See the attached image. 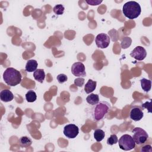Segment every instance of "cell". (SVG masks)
Returning <instances> with one entry per match:
<instances>
[{"mask_svg":"<svg viewBox=\"0 0 152 152\" xmlns=\"http://www.w3.org/2000/svg\"><path fill=\"white\" fill-rule=\"evenodd\" d=\"M111 109L110 103L106 101L99 102L91 108V115L94 121L102 120Z\"/></svg>","mask_w":152,"mask_h":152,"instance_id":"cell-1","label":"cell"},{"mask_svg":"<svg viewBox=\"0 0 152 152\" xmlns=\"http://www.w3.org/2000/svg\"><path fill=\"white\" fill-rule=\"evenodd\" d=\"M5 83L10 86H15L21 82L22 76L20 72L16 69L10 67L7 68L3 74Z\"/></svg>","mask_w":152,"mask_h":152,"instance_id":"cell-2","label":"cell"},{"mask_svg":"<svg viewBox=\"0 0 152 152\" xmlns=\"http://www.w3.org/2000/svg\"><path fill=\"white\" fill-rule=\"evenodd\" d=\"M141 12L140 4L135 1H128L122 7L124 15L128 19H134L139 17Z\"/></svg>","mask_w":152,"mask_h":152,"instance_id":"cell-3","label":"cell"},{"mask_svg":"<svg viewBox=\"0 0 152 152\" xmlns=\"http://www.w3.org/2000/svg\"><path fill=\"white\" fill-rule=\"evenodd\" d=\"M119 147L124 151H129L135 148V142L130 135L124 134L121 137L118 141Z\"/></svg>","mask_w":152,"mask_h":152,"instance_id":"cell-4","label":"cell"},{"mask_svg":"<svg viewBox=\"0 0 152 152\" xmlns=\"http://www.w3.org/2000/svg\"><path fill=\"white\" fill-rule=\"evenodd\" d=\"M132 138L137 145H141L146 142L148 138L147 132L141 128L135 127L132 130Z\"/></svg>","mask_w":152,"mask_h":152,"instance_id":"cell-5","label":"cell"},{"mask_svg":"<svg viewBox=\"0 0 152 152\" xmlns=\"http://www.w3.org/2000/svg\"><path fill=\"white\" fill-rule=\"evenodd\" d=\"M110 37L104 33H101L97 34L95 38L96 45L100 49H105L107 48L110 44Z\"/></svg>","mask_w":152,"mask_h":152,"instance_id":"cell-6","label":"cell"},{"mask_svg":"<svg viewBox=\"0 0 152 152\" xmlns=\"http://www.w3.org/2000/svg\"><path fill=\"white\" fill-rule=\"evenodd\" d=\"M63 133L68 138H75L79 133V128L75 124H68L64 128Z\"/></svg>","mask_w":152,"mask_h":152,"instance_id":"cell-7","label":"cell"},{"mask_svg":"<svg viewBox=\"0 0 152 152\" xmlns=\"http://www.w3.org/2000/svg\"><path fill=\"white\" fill-rule=\"evenodd\" d=\"M71 72L76 77L83 78L86 76L85 66L80 62H77L72 64L71 66Z\"/></svg>","mask_w":152,"mask_h":152,"instance_id":"cell-8","label":"cell"},{"mask_svg":"<svg viewBox=\"0 0 152 152\" xmlns=\"http://www.w3.org/2000/svg\"><path fill=\"white\" fill-rule=\"evenodd\" d=\"M130 55L136 60L142 61L147 56V52L144 48L141 46H138L131 51Z\"/></svg>","mask_w":152,"mask_h":152,"instance_id":"cell-9","label":"cell"},{"mask_svg":"<svg viewBox=\"0 0 152 152\" xmlns=\"http://www.w3.org/2000/svg\"><path fill=\"white\" fill-rule=\"evenodd\" d=\"M129 116L132 120L137 122L140 121L143 118L144 113L140 107L135 106L131 109Z\"/></svg>","mask_w":152,"mask_h":152,"instance_id":"cell-10","label":"cell"},{"mask_svg":"<svg viewBox=\"0 0 152 152\" xmlns=\"http://www.w3.org/2000/svg\"><path fill=\"white\" fill-rule=\"evenodd\" d=\"M0 98L2 102H11L14 99V94L9 90H3L0 92Z\"/></svg>","mask_w":152,"mask_h":152,"instance_id":"cell-11","label":"cell"},{"mask_svg":"<svg viewBox=\"0 0 152 152\" xmlns=\"http://www.w3.org/2000/svg\"><path fill=\"white\" fill-rule=\"evenodd\" d=\"M37 65H38V64L36 60L30 59L27 61L26 64L25 69L26 71L28 72H32L33 71H35L37 69Z\"/></svg>","mask_w":152,"mask_h":152,"instance_id":"cell-12","label":"cell"},{"mask_svg":"<svg viewBox=\"0 0 152 152\" xmlns=\"http://www.w3.org/2000/svg\"><path fill=\"white\" fill-rule=\"evenodd\" d=\"M97 82L96 81H93L91 79H89L87 83L84 86V91L87 94H90L95 90L96 88Z\"/></svg>","mask_w":152,"mask_h":152,"instance_id":"cell-13","label":"cell"},{"mask_svg":"<svg viewBox=\"0 0 152 152\" xmlns=\"http://www.w3.org/2000/svg\"><path fill=\"white\" fill-rule=\"evenodd\" d=\"M34 78L38 82L42 83L45 78V73L43 69H37L33 72Z\"/></svg>","mask_w":152,"mask_h":152,"instance_id":"cell-14","label":"cell"},{"mask_svg":"<svg viewBox=\"0 0 152 152\" xmlns=\"http://www.w3.org/2000/svg\"><path fill=\"white\" fill-rule=\"evenodd\" d=\"M32 144L31 138L27 136H23L19 138V144L23 148H27Z\"/></svg>","mask_w":152,"mask_h":152,"instance_id":"cell-15","label":"cell"},{"mask_svg":"<svg viewBox=\"0 0 152 152\" xmlns=\"http://www.w3.org/2000/svg\"><path fill=\"white\" fill-rule=\"evenodd\" d=\"M141 87L145 92H148L151 88V81L150 80L143 78L140 80Z\"/></svg>","mask_w":152,"mask_h":152,"instance_id":"cell-16","label":"cell"},{"mask_svg":"<svg viewBox=\"0 0 152 152\" xmlns=\"http://www.w3.org/2000/svg\"><path fill=\"white\" fill-rule=\"evenodd\" d=\"M87 102L91 105H95L99 102V97L97 94L91 93L86 97Z\"/></svg>","mask_w":152,"mask_h":152,"instance_id":"cell-17","label":"cell"},{"mask_svg":"<svg viewBox=\"0 0 152 152\" xmlns=\"http://www.w3.org/2000/svg\"><path fill=\"white\" fill-rule=\"evenodd\" d=\"M105 137V132L101 129H97L94 132V138L97 142L102 141Z\"/></svg>","mask_w":152,"mask_h":152,"instance_id":"cell-18","label":"cell"},{"mask_svg":"<svg viewBox=\"0 0 152 152\" xmlns=\"http://www.w3.org/2000/svg\"><path fill=\"white\" fill-rule=\"evenodd\" d=\"M37 99V95L34 91L30 90L26 94V99L29 103H32L36 101Z\"/></svg>","mask_w":152,"mask_h":152,"instance_id":"cell-19","label":"cell"},{"mask_svg":"<svg viewBox=\"0 0 152 152\" xmlns=\"http://www.w3.org/2000/svg\"><path fill=\"white\" fill-rule=\"evenodd\" d=\"M132 43V39L129 37H124L121 43V46L122 49H126L129 47Z\"/></svg>","mask_w":152,"mask_h":152,"instance_id":"cell-20","label":"cell"},{"mask_svg":"<svg viewBox=\"0 0 152 152\" xmlns=\"http://www.w3.org/2000/svg\"><path fill=\"white\" fill-rule=\"evenodd\" d=\"M64 10H65V7L62 4L56 5L53 8V11L54 13L58 15L63 14L64 12Z\"/></svg>","mask_w":152,"mask_h":152,"instance_id":"cell-21","label":"cell"},{"mask_svg":"<svg viewBox=\"0 0 152 152\" xmlns=\"http://www.w3.org/2000/svg\"><path fill=\"white\" fill-rule=\"evenodd\" d=\"M118 139L116 134H112L107 140V144L109 145H112L118 142Z\"/></svg>","mask_w":152,"mask_h":152,"instance_id":"cell-22","label":"cell"},{"mask_svg":"<svg viewBox=\"0 0 152 152\" xmlns=\"http://www.w3.org/2000/svg\"><path fill=\"white\" fill-rule=\"evenodd\" d=\"M56 79H57V80H58L59 83L62 84V83H65V82H66L67 81L68 77L64 74H60L57 75Z\"/></svg>","mask_w":152,"mask_h":152,"instance_id":"cell-23","label":"cell"},{"mask_svg":"<svg viewBox=\"0 0 152 152\" xmlns=\"http://www.w3.org/2000/svg\"><path fill=\"white\" fill-rule=\"evenodd\" d=\"M84 79L83 77H78L74 80V84L77 87H81L84 84Z\"/></svg>","mask_w":152,"mask_h":152,"instance_id":"cell-24","label":"cell"},{"mask_svg":"<svg viewBox=\"0 0 152 152\" xmlns=\"http://www.w3.org/2000/svg\"><path fill=\"white\" fill-rule=\"evenodd\" d=\"M86 2L90 5L91 6H96L100 5L103 1H100V0H86Z\"/></svg>","mask_w":152,"mask_h":152,"instance_id":"cell-25","label":"cell"},{"mask_svg":"<svg viewBox=\"0 0 152 152\" xmlns=\"http://www.w3.org/2000/svg\"><path fill=\"white\" fill-rule=\"evenodd\" d=\"M142 109H147L148 110V112L149 113H151V100H150V102H146L144 103H143L142 104Z\"/></svg>","mask_w":152,"mask_h":152,"instance_id":"cell-26","label":"cell"},{"mask_svg":"<svg viewBox=\"0 0 152 152\" xmlns=\"http://www.w3.org/2000/svg\"><path fill=\"white\" fill-rule=\"evenodd\" d=\"M141 151H150L151 152L152 151L151 146L150 145H145L141 148Z\"/></svg>","mask_w":152,"mask_h":152,"instance_id":"cell-27","label":"cell"}]
</instances>
